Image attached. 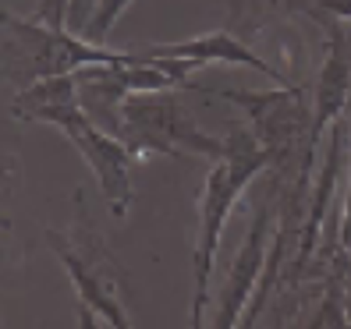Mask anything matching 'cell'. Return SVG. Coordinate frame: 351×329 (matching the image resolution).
<instances>
[{
  "mask_svg": "<svg viewBox=\"0 0 351 329\" xmlns=\"http://www.w3.org/2000/svg\"><path fill=\"white\" fill-rule=\"evenodd\" d=\"M8 110L18 120H36V124H53L57 131H64L68 142L82 153V159L89 163V170L99 181V192L107 198V209L125 220L135 188H132V163L138 159L125 142L114 138L110 131H103L96 120L78 107V81L71 75H57L43 78L36 85L11 92L8 96Z\"/></svg>",
  "mask_w": 351,
  "mask_h": 329,
  "instance_id": "obj_1",
  "label": "cell"
},
{
  "mask_svg": "<svg viewBox=\"0 0 351 329\" xmlns=\"http://www.w3.org/2000/svg\"><path fill=\"white\" fill-rule=\"evenodd\" d=\"M263 170H270V153L263 149V142L252 135V128H234L227 135L223 156L213 159L199 192V231L192 244V326H206L202 319H206V308H210L213 265H217L220 237L227 220H231V209Z\"/></svg>",
  "mask_w": 351,
  "mask_h": 329,
  "instance_id": "obj_2",
  "label": "cell"
},
{
  "mask_svg": "<svg viewBox=\"0 0 351 329\" xmlns=\"http://www.w3.org/2000/svg\"><path fill=\"white\" fill-rule=\"evenodd\" d=\"M0 57H4V85L11 96L43 78L71 75L89 64H132L142 53L107 50L103 43H93L71 29H53L36 22V18H14L11 11H4V18H0Z\"/></svg>",
  "mask_w": 351,
  "mask_h": 329,
  "instance_id": "obj_3",
  "label": "cell"
},
{
  "mask_svg": "<svg viewBox=\"0 0 351 329\" xmlns=\"http://www.w3.org/2000/svg\"><path fill=\"white\" fill-rule=\"evenodd\" d=\"M78 216L71 223V231H47V248L60 259L64 273L75 287L78 298V326H117L128 329L132 315L125 304L128 276L117 265L114 252L103 244L99 231L93 227V220L86 216V198L82 192L75 195Z\"/></svg>",
  "mask_w": 351,
  "mask_h": 329,
  "instance_id": "obj_4",
  "label": "cell"
},
{
  "mask_svg": "<svg viewBox=\"0 0 351 329\" xmlns=\"http://www.w3.org/2000/svg\"><path fill=\"white\" fill-rule=\"evenodd\" d=\"M121 142L135 156H206L220 159L227 138L206 135L195 117L171 92H135L125 99V135Z\"/></svg>",
  "mask_w": 351,
  "mask_h": 329,
  "instance_id": "obj_5",
  "label": "cell"
},
{
  "mask_svg": "<svg viewBox=\"0 0 351 329\" xmlns=\"http://www.w3.org/2000/svg\"><path fill=\"white\" fill-rule=\"evenodd\" d=\"M274 192L270 184L263 188V195L252 205V220L245 241L234 255V262L227 265V276L220 287V301H217V322L220 329L241 326L245 312H249V298H256L259 280L266 273V259H270V244H274Z\"/></svg>",
  "mask_w": 351,
  "mask_h": 329,
  "instance_id": "obj_6",
  "label": "cell"
},
{
  "mask_svg": "<svg viewBox=\"0 0 351 329\" xmlns=\"http://www.w3.org/2000/svg\"><path fill=\"white\" fill-rule=\"evenodd\" d=\"M319 29L326 39H323V64L313 85V131H308L313 149H319L326 128L344 117L351 103V47L344 36V22L326 18V22H319Z\"/></svg>",
  "mask_w": 351,
  "mask_h": 329,
  "instance_id": "obj_7",
  "label": "cell"
},
{
  "mask_svg": "<svg viewBox=\"0 0 351 329\" xmlns=\"http://www.w3.org/2000/svg\"><path fill=\"white\" fill-rule=\"evenodd\" d=\"M149 57H174V60H184L192 68H206V64H238V68H256L259 75H266L274 85H291L280 68L266 64V60L245 43L241 36L227 32V29H213V32H202V36H192V39H178V43H156L149 50H142Z\"/></svg>",
  "mask_w": 351,
  "mask_h": 329,
  "instance_id": "obj_8",
  "label": "cell"
},
{
  "mask_svg": "<svg viewBox=\"0 0 351 329\" xmlns=\"http://www.w3.org/2000/svg\"><path fill=\"white\" fill-rule=\"evenodd\" d=\"M291 11L308 14L313 22H326V18H341V22H351V0H287Z\"/></svg>",
  "mask_w": 351,
  "mask_h": 329,
  "instance_id": "obj_9",
  "label": "cell"
},
{
  "mask_svg": "<svg viewBox=\"0 0 351 329\" xmlns=\"http://www.w3.org/2000/svg\"><path fill=\"white\" fill-rule=\"evenodd\" d=\"M96 11H99V0H68V29L78 32V36H86Z\"/></svg>",
  "mask_w": 351,
  "mask_h": 329,
  "instance_id": "obj_10",
  "label": "cell"
},
{
  "mask_svg": "<svg viewBox=\"0 0 351 329\" xmlns=\"http://www.w3.org/2000/svg\"><path fill=\"white\" fill-rule=\"evenodd\" d=\"M231 4H234V18L241 14V8H245V0H231Z\"/></svg>",
  "mask_w": 351,
  "mask_h": 329,
  "instance_id": "obj_11",
  "label": "cell"
}]
</instances>
